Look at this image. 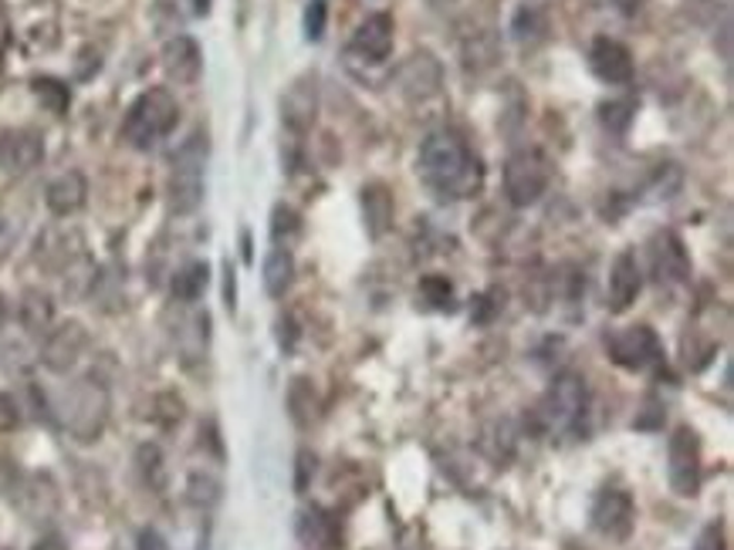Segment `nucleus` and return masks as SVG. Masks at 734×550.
Returning a JSON list of instances; mask_svg holds the SVG:
<instances>
[{
	"instance_id": "obj_37",
	"label": "nucleus",
	"mask_w": 734,
	"mask_h": 550,
	"mask_svg": "<svg viewBox=\"0 0 734 550\" xmlns=\"http://www.w3.org/2000/svg\"><path fill=\"white\" fill-rule=\"evenodd\" d=\"M308 477H315V456H311L308 449H301V452H298V480H295L298 493L308 487Z\"/></svg>"
},
{
	"instance_id": "obj_12",
	"label": "nucleus",
	"mask_w": 734,
	"mask_h": 550,
	"mask_svg": "<svg viewBox=\"0 0 734 550\" xmlns=\"http://www.w3.org/2000/svg\"><path fill=\"white\" fill-rule=\"evenodd\" d=\"M318 116V78L315 74H301L291 81V88L281 99V119L291 132H308L315 126Z\"/></svg>"
},
{
	"instance_id": "obj_16",
	"label": "nucleus",
	"mask_w": 734,
	"mask_h": 550,
	"mask_svg": "<svg viewBox=\"0 0 734 550\" xmlns=\"http://www.w3.org/2000/svg\"><path fill=\"white\" fill-rule=\"evenodd\" d=\"M639 288H643L639 263H636V257H633L629 250H623V253L613 260V270H609V288H606L609 311H613V314L629 311V304L639 298Z\"/></svg>"
},
{
	"instance_id": "obj_17",
	"label": "nucleus",
	"mask_w": 734,
	"mask_h": 550,
	"mask_svg": "<svg viewBox=\"0 0 734 550\" xmlns=\"http://www.w3.org/2000/svg\"><path fill=\"white\" fill-rule=\"evenodd\" d=\"M649 260H654V273L661 281H684L691 273V257L674 230H661L649 240Z\"/></svg>"
},
{
	"instance_id": "obj_40",
	"label": "nucleus",
	"mask_w": 734,
	"mask_h": 550,
	"mask_svg": "<svg viewBox=\"0 0 734 550\" xmlns=\"http://www.w3.org/2000/svg\"><path fill=\"white\" fill-rule=\"evenodd\" d=\"M4 321H8V301L0 298V328H4Z\"/></svg>"
},
{
	"instance_id": "obj_3",
	"label": "nucleus",
	"mask_w": 734,
	"mask_h": 550,
	"mask_svg": "<svg viewBox=\"0 0 734 550\" xmlns=\"http://www.w3.org/2000/svg\"><path fill=\"white\" fill-rule=\"evenodd\" d=\"M207 136L194 132L180 142V149L170 156V210L173 213H194L204 200V169H207Z\"/></svg>"
},
{
	"instance_id": "obj_9",
	"label": "nucleus",
	"mask_w": 734,
	"mask_h": 550,
	"mask_svg": "<svg viewBox=\"0 0 734 550\" xmlns=\"http://www.w3.org/2000/svg\"><path fill=\"white\" fill-rule=\"evenodd\" d=\"M589 520H593L596 533H603L606 540H626L636 527V503L626 490L606 487L596 493Z\"/></svg>"
},
{
	"instance_id": "obj_39",
	"label": "nucleus",
	"mask_w": 734,
	"mask_h": 550,
	"mask_svg": "<svg viewBox=\"0 0 734 550\" xmlns=\"http://www.w3.org/2000/svg\"><path fill=\"white\" fill-rule=\"evenodd\" d=\"M4 38H8V21H4V11H0V48H4Z\"/></svg>"
},
{
	"instance_id": "obj_10",
	"label": "nucleus",
	"mask_w": 734,
	"mask_h": 550,
	"mask_svg": "<svg viewBox=\"0 0 734 550\" xmlns=\"http://www.w3.org/2000/svg\"><path fill=\"white\" fill-rule=\"evenodd\" d=\"M396 84L410 102H427V99L440 96L444 68L430 51H417L396 68Z\"/></svg>"
},
{
	"instance_id": "obj_1",
	"label": "nucleus",
	"mask_w": 734,
	"mask_h": 550,
	"mask_svg": "<svg viewBox=\"0 0 734 550\" xmlns=\"http://www.w3.org/2000/svg\"><path fill=\"white\" fill-rule=\"evenodd\" d=\"M420 176L440 200H470L484 187V166L457 132H430L420 146Z\"/></svg>"
},
{
	"instance_id": "obj_15",
	"label": "nucleus",
	"mask_w": 734,
	"mask_h": 550,
	"mask_svg": "<svg viewBox=\"0 0 734 550\" xmlns=\"http://www.w3.org/2000/svg\"><path fill=\"white\" fill-rule=\"evenodd\" d=\"M589 68L606 84H626L633 78V54L613 38H596L589 48Z\"/></svg>"
},
{
	"instance_id": "obj_19",
	"label": "nucleus",
	"mask_w": 734,
	"mask_h": 550,
	"mask_svg": "<svg viewBox=\"0 0 734 550\" xmlns=\"http://www.w3.org/2000/svg\"><path fill=\"white\" fill-rule=\"evenodd\" d=\"M298 540L308 550H339V543H343L339 520L329 510H321V507L301 510V517H298Z\"/></svg>"
},
{
	"instance_id": "obj_5",
	"label": "nucleus",
	"mask_w": 734,
	"mask_h": 550,
	"mask_svg": "<svg viewBox=\"0 0 734 550\" xmlns=\"http://www.w3.org/2000/svg\"><path fill=\"white\" fill-rule=\"evenodd\" d=\"M552 182V162L542 149H518L505 162V197L512 207H535Z\"/></svg>"
},
{
	"instance_id": "obj_20",
	"label": "nucleus",
	"mask_w": 734,
	"mask_h": 550,
	"mask_svg": "<svg viewBox=\"0 0 734 550\" xmlns=\"http://www.w3.org/2000/svg\"><path fill=\"white\" fill-rule=\"evenodd\" d=\"M86 197H89V182H86V176H81L78 169H68V172H61L58 179H51V187H48V193H44L48 210H51L54 217H71V213H78L81 207H86Z\"/></svg>"
},
{
	"instance_id": "obj_36",
	"label": "nucleus",
	"mask_w": 734,
	"mask_h": 550,
	"mask_svg": "<svg viewBox=\"0 0 734 550\" xmlns=\"http://www.w3.org/2000/svg\"><path fill=\"white\" fill-rule=\"evenodd\" d=\"M14 243H18V230H14V223H11V220H0V263H4V260L11 257Z\"/></svg>"
},
{
	"instance_id": "obj_7",
	"label": "nucleus",
	"mask_w": 734,
	"mask_h": 550,
	"mask_svg": "<svg viewBox=\"0 0 734 550\" xmlns=\"http://www.w3.org/2000/svg\"><path fill=\"white\" fill-rule=\"evenodd\" d=\"M606 348H609V358L626 372H646L664 358L661 338L649 324H629V328L613 331L606 338Z\"/></svg>"
},
{
	"instance_id": "obj_6",
	"label": "nucleus",
	"mask_w": 734,
	"mask_h": 550,
	"mask_svg": "<svg viewBox=\"0 0 734 550\" xmlns=\"http://www.w3.org/2000/svg\"><path fill=\"white\" fill-rule=\"evenodd\" d=\"M61 422L78 442H96L109 422V392L99 382H78L65 396Z\"/></svg>"
},
{
	"instance_id": "obj_35",
	"label": "nucleus",
	"mask_w": 734,
	"mask_h": 550,
	"mask_svg": "<svg viewBox=\"0 0 734 550\" xmlns=\"http://www.w3.org/2000/svg\"><path fill=\"white\" fill-rule=\"evenodd\" d=\"M136 550H170V543H167V537H162L159 530L146 527V530H139V537H136Z\"/></svg>"
},
{
	"instance_id": "obj_24",
	"label": "nucleus",
	"mask_w": 734,
	"mask_h": 550,
	"mask_svg": "<svg viewBox=\"0 0 734 550\" xmlns=\"http://www.w3.org/2000/svg\"><path fill=\"white\" fill-rule=\"evenodd\" d=\"M54 321V304L48 294L41 291H28L21 301V324L28 328V334H48Z\"/></svg>"
},
{
	"instance_id": "obj_33",
	"label": "nucleus",
	"mask_w": 734,
	"mask_h": 550,
	"mask_svg": "<svg viewBox=\"0 0 734 550\" xmlns=\"http://www.w3.org/2000/svg\"><path fill=\"white\" fill-rule=\"evenodd\" d=\"M18 426H21V409H18V402H14V396L0 392V436L14 432Z\"/></svg>"
},
{
	"instance_id": "obj_8",
	"label": "nucleus",
	"mask_w": 734,
	"mask_h": 550,
	"mask_svg": "<svg viewBox=\"0 0 734 550\" xmlns=\"http://www.w3.org/2000/svg\"><path fill=\"white\" fill-rule=\"evenodd\" d=\"M667 480L677 497H697L701 490V442L691 426H677L671 436Z\"/></svg>"
},
{
	"instance_id": "obj_30",
	"label": "nucleus",
	"mask_w": 734,
	"mask_h": 550,
	"mask_svg": "<svg viewBox=\"0 0 734 550\" xmlns=\"http://www.w3.org/2000/svg\"><path fill=\"white\" fill-rule=\"evenodd\" d=\"M288 409H291V419L298 422V426H308L311 422V416H315V399H311V392H308V399H301V379L291 386V392H288Z\"/></svg>"
},
{
	"instance_id": "obj_29",
	"label": "nucleus",
	"mask_w": 734,
	"mask_h": 550,
	"mask_svg": "<svg viewBox=\"0 0 734 550\" xmlns=\"http://www.w3.org/2000/svg\"><path fill=\"white\" fill-rule=\"evenodd\" d=\"M420 294L434 304V308H450V298H454V288L447 278H440V273H430V278L420 281Z\"/></svg>"
},
{
	"instance_id": "obj_27",
	"label": "nucleus",
	"mask_w": 734,
	"mask_h": 550,
	"mask_svg": "<svg viewBox=\"0 0 734 550\" xmlns=\"http://www.w3.org/2000/svg\"><path fill=\"white\" fill-rule=\"evenodd\" d=\"M298 233H301V217L291 207H275V213H271V237H275V243L285 240V247H288V240L298 237Z\"/></svg>"
},
{
	"instance_id": "obj_28",
	"label": "nucleus",
	"mask_w": 734,
	"mask_h": 550,
	"mask_svg": "<svg viewBox=\"0 0 734 550\" xmlns=\"http://www.w3.org/2000/svg\"><path fill=\"white\" fill-rule=\"evenodd\" d=\"M325 24H329V8H325V0H308V8H305V38L308 41H321L325 38Z\"/></svg>"
},
{
	"instance_id": "obj_38",
	"label": "nucleus",
	"mask_w": 734,
	"mask_h": 550,
	"mask_svg": "<svg viewBox=\"0 0 734 550\" xmlns=\"http://www.w3.org/2000/svg\"><path fill=\"white\" fill-rule=\"evenodd\" d=\"M190 4H194L197 14H207V11H210V0H190Z\"/></svg>"
},
{
	"instance_id": "obj_13",
	"label": "nucleus",
	"mask_w": 734,
	"mask_h": 550,
	"mask_svg": "<svg viewBox=\"0 0 734 550\" xmlns=\"http://www.w3.org/2000/svg\"><path fill=\"white\" fill-rule=\"evenodd\" d=\"M89 348V334H86V328H81L78 321H65L61 328H54V331H48V338H44V351H41V361L48 364L51 372H68L71 364L81 358V351Z\"/></svg>"
},
{
	"instance_id": "obj_21",
	"label": "nucleus",
	"mask_w": 734,
	"mask_h": 550,
	"mask_svg": "<svg viewBox=\"0 0 734 550\" xmlns=\"http://www.w3.org/2000/svg\"><path fill=\"white\" fill-rule=\"evenodd\" d=\"M363 217L369 227V237H383L393 223V193L383 182H369L363 190Z\"/></svg>"
},
{
	"instance_id": "obj_25",
	"label": "nucleus",
	"mask_w": 734,
	"mask_h": 550,
	"mask_svg": "<svg viewBox=\"0 0 734 550\" xmlns=\"http://www.w3.org/2000/svg\"><path fill=\"white\" fill-rule=\"evenodd\" d=\"M207 284H210V267H207L204 260H194V263H187L184 270H177V278H173V298H177V301H197V298L207 291Z\"/></svg>"
},
{
	"instance_id": "obj_2",
	"label": "nucleus",
	"mask_w": 734,
	"mask_h": 550,
	"mask_svg": "<svg viewBox=\"0 0 734 550\" xmlns=\"http://www.w3.org/2000/svg\"><path fill=\"white\" fill-rule=\"evenodd\" d=\"M177 122H180V106L170 96V88H146L122 119V139L132 149L146 152L167 139L177 129Z\"/></svg>"
},
{
	"instance_id": "obj_26",
	"label": "nucleus",
	"mask_w": 734,
	"mask_h": 550,
	"mask_svg": "<svg viewBox=\"0 0 734 550\" xmlns=\"http://www.w3.org/2000/svg\"><path fill=\"white\" fill-rule=\"evenodd\" d=\"M31 88H34L38 102H41L48 112H54V116H61V112L68 109V102H71V91H68V84H65V81H58V78H34V81H31Z\"/></svg>"
},
{
	"instance_id": "obj_4",
	"label": "nucleus",
	"mask_w": 734,
	"mask_h": 550,
	"mask_svg": "<svg viewBox=\"0 0 734 550\" xmlns=\"http://www.w3.org/2000/svg\"><path fill=\"white\" fill-rule=\"evenodd\" d=\"M586 406H589L586 379L579 372H562L552 382V389L545 392L542 406H538V422L552 436H568V432H576V426L583 422Z\"/></svg>"
},
{
	"instance_id": "obj_14",
	"label": "nucleus",
	"mask_w": 734,
	"mask_h": 550,
	"mask_svg": "<svg viewBox=\"0 0 734 550\" xmlns=\"http://www.w3.org/2000/svg\"><path fill=\"white\" fill-rule=\"evenodd\" d=\"M162 71L177 84H194L204 71V51L190 34H177L162 44Z\"/></svg>"
},
{
	"instance_id": "obj_11",
	"label": "nucleus",
	"mask_w": 734,
	"mask_h": 550,
	"mask_svg": "<svg viewBox=\"0 0 734 550\" xmlns=\"http://www.w3.org/2000/svg\"><path fill=\"white\" fill-rule=\"evenodd\" d=\"M44 159V139L34 129H8L0 136V169L11 176H24Z\"/></svg>"
},
{
	"instance_id": "obj_22",
	"label": "nucleus",
	"mask_w": 734,
	"mask_h": 550,
	"mask_svg": "<svg viewBox=\"0 0 734 550\" xmlns=\"http://www.w3.org/2000/svg\"><path fill=\"white\" fill-rule=\"evenodd\" d=\"M291 281H295V257L288 247H275L265 257V291L271 298H285Z\"/></svg>"
},
{
	"instance_id": "obj_23",
	"label": "nucleus",
	"mask_w": 734,
	"mask_h": 550,
	"mask_svg": "<svg viewBox=\"0 0 734 550\" xmlns=\"http://www.w3.org/2000/svg\"><path fill=\"white\" fill-rule=\"evenodd\" d=\"M548 34V18L535 4H522L512 18V38L518 44H538Z\"/></svg>"
},
{
	"instance_id": "obj_31",
	"label": "nucleus",
	"mask_w": 734,
	"mask_h": 550,
	"mask_svg": "<svg viewBox=\"0 0 734 550\" xmlns=\"http://www.w3.org/2000/svg\"><path fill=\"white\" fill-rule=\"evenodd\" d=\"M599 112H603V122H606L609 129L623 132V129L629 126V119H633L636 106H633V102H609V106H603Z\"/></svg>"
},
{
	"instance_id": "obj_18",
	"label": "nucleus",
	"mask_w": 734,
	"mask_h": 550,
	"mask_svg": "<svg viewBox=\"0 0 734 550\" xmlns=\"http://www.w3.org/2000/svg\"><path fill=\"white\" fill-rule=\"evenodd\" d=\"M353 51L366 58L369 64H383L393 54V18L383 11L369 14L353 34Z\"/></svg>"
},
{
	"instance_id": "obj_32",
	"label": "nucleus",
	"mask_w": 734,
	"mask_h": 550,
	"mask_svg": "<svg viewBox=\"0 0 734 550\" xmlns=\"http://www.w3.org/2000/svg\"><path fill=\"white\" fill-rule=\"evenodd\" d=\"M217 497H220V487H217L210 477H194V480H190V500H194V503L210 507V503H217Z\"/></svg>"
},
{
	"instance_id": "obj_34",
	"label": "nucleus",
	"mask_w": 734,
	"mask_h": 550,
	"mask_svg": "<svg viewBox=\"0 0 734 550\" xmlns=\"http://www.w3.org/2000/svg\"><path fill=\"white\" fill-rule=\"evenodd\" d=\"M694 550H727V540H724V530L721 523H707L694 543Z\"/></svg>"
}]
</instances>
